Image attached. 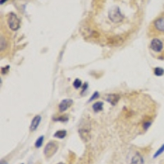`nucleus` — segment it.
Segmentation results:
<instances>
[{"label":"nucleus","mask_w":164,"mask_h":164,"mask_svg":"<svg viewBox=\"0 0 164 164\" xmlns=\"http://www.w3.org/2000/svg\"><path fill=\"white\" fill-rule=\"evenodd\" d=\"M20 20L15 13L11 12L8 16V24L12 31H17L20 27Z\"/></svg>","instance_id":"3"},{"label":"nucleus","mask_w":164,"mask_h":164,"mask_svg":"<svg viewBox=\"0 0 164 164\" xmlns=\"http://www.w3.org/2000/svg\"><path fill=\"white\" fill-rule=\"evenodd\" d=\"M153 72H154L155 76H163V75L164 74V70L162 67H156V68H154V71H153Z\"/></svg>","instance_id":"13"},{"label":"nucleus","mask_w":164,"mask_h":164,"mask_svg":"<svg viewBox=\"0 0 164 164\" xmlns=\"http://www.w3.org/2000/svg\"><path fill=\"white\" fill-rule=\"evenodd\" d=\"M1 164H8V163H7L6 162H4V161H2V162H1Z\"/></svg>","instance_id":"23"},{"label":"nucleus","mask_w":164,"mask_h":164,"mask_svg":"<svg viewBox=\"0 0 164 164\" xmlns=\"http://www.w3.org/2000/svg\"><path fill=\"white\" fill-rule=\"evenodd\" d=\"M87 86H88V84H87V83H85V84H84V86H83V90H82L81 94L84 92V91H85V90H86V89H87Z\"/></svg>","instance_id":"21"},{"label":"nucleus","mask_w":164,"mask_h":164,"mask_svg":"<svg viewBox=\"0 0 164 164\" xmlns=\"http://www.w3.org/2000/svg\"><path fill=\"white\" fill-rule=\"evenodd\" d=\"M163 151H164V144L163 145V146H162V147H161L160 148H159V149H158V151H157V153H155V155L153 156V158H157L158 156H159V155H160L161 153L163 152Z\"/></svg>","instance_id":"16"},{"label":"nucleus","mask_w":164,"mask_h":164,"mask_svg":"<svg viewBox=\"0 0 164 164\" xmlns=\"http://www.w3.org/2000/svg\"><path fill=\"white\" fill-rule=\"evenodd\" d=\"M73 104V101L72 99H63L59 104V110L60 112H65L67 108H69V107L72 106V104Z\"/></svg>","instance_id":"6"},{"label":"nucleus","mask_w":164,"mask_h":164,"mask_svg":"<svg viewBox=\"0 0 164 164\" xmlns=\"http://www.w3.org/2000/svg\"><path fill=\"white\" fill-rule=\"evenodd\" d=\"M143 158L140 155V153H136L135 156L132 158L131 163V164H143Z\"/></svg>","instance_id":"10"},{"label":"nucleus","mask_w":164,"mask_h":164,"mask_svg":"<svg viewBox=\"0 0 164 164\" xmlns=\"http://www.w3.org/2000/svg\"><path fill=\"white\" fill-rule=\"evenodd\" d=\"M108 17L109 19L112 21V22L114 23H118L121 22V21L123 20L124 16L121 14V12L120 11V8H112L109 12H108Z\"/></svg>","instance_id":"2"},{"label":"nucleus","mask_w":164,"mask_h":164,"mask_svg":"<svg viewBox=\"0 0 164 164\" xmlns=\"http://www.w3.org/2000/svg\"><path fill=\"white\" fill-rule=\"evenodd\" d=\"M81 84H82V83H81V80H79V79H76L75 80V81L73 82V86L75 87L76 89H79L81 86Z\"/></svg>","instance_id":"15"},{"label":"nucleus","mask_w":164,"mask_h":164,"mask_svg":"<svg viewBox=\"0 0 164 164\" xmlns=\"http://www.w3.org/2000/svg\"><path fill=\"white\" fill-rule=\"evenodd\" d=\"M154 26L158 31H159L161 32H164V17H161L156 20V21L154 22Z\"/></svg>","instance_id":"8"},{"label":"nucleus","mask_w":164,"mask_h":164,"mask_svg":"<svg viewBox=\"0 0 164 164\" xmlns=\"http://www.w3.org/2000/svg\"><path fill=\"white\" fill-rule=\"evenodd\" d=\"M43 141H44V136H40L38 140H36L35 142V147L36 148H40L43 144Z\"/></svg>","instance_id":"14"},{"label":"nucleus","mask_w":164,"mask_h":164,"mask_svg":"<svg viewBox=\"0 0 164 164\" xmlns=\"http://www.w3.org/2000/svg\"><path fill=\"white\" fill-rule=\"evenodd\" d=\"M57 151H58V144H56V143H54L53 141H50L45 146L44 153L45 157L48 158H51L52 156H53Z\"/></svg>","instance_id":"4"},{"label":"nucleus","mask_w":164,"mask_h":164,"mask_svg":"<svg viewBox=\"0 0 164 164\" xmlns=\"http://www.w3.org/2000/svg\"><path fill=\"white\" fill-rule=\"evenodd\" d=\"M40 121H41V116L40 115H37V116H35L33 118L32 121H31V127H30L31 131H35L37 127L39 126Z\"/></svg>","instance_id":"7"},{"label":"nucleus","mask_w":164,"mask_h":164,"mask_svg":"<svg viewBox=\"0 0 164 164\" xmlns=\"http://www.w3.org/2000/svg\"><path fill=\"white\" fill-rule=\"evenodd\" d=\"M5 46H6V42L4 40V37L1 36V50H4L5 48Z\"/></svg>","instance_id":"17"},{"label":"nucleus","mask_w":164,"mask_h":164,"mask_svg":"<svg viewBox=\"0 0 164 164\" xmlns=\"http://www.w3.org/2000/svg\"><path fill=\"white\" fill-rule=\"evenodd\" d=\"M119 99H120V96L118 94H108L106 98V100L112 105H115L119 101Z\"/></svg>","instance_id":"9"},{"label":"nucleus","mask_w":164,"mask_h":164,"mask_svg":"<svg viewBox=\"0 0 164 164\" xmlns=\"http://www.w3.org/2000/svg\"><path fill=\"white\" fill-rule=\"evenodd\" d=\"M104 103L103 102H96L95 104H93V110L95 112H99L103 110Z\"/></svg>","instance_id":"11"},{"label":"nucleus","mask_w":164,"mask_h":164,"mask_svg":"<svg viewBox=\"0 0 164 164\" xmlns=\"http://www.w3.org/2000/svg\"><path fill=\"white\" fill-rule=\"evenodd\" d=\"M67 116H64V117H62V116H61L59 118H57L56 120H59V121H67Z\"/></svg>","instance_id":"20"},{"label":"nucleus","mask_w":164,"mask_h":164,"mask_svg":"<svg viewBox=\"0 0 164 164\" xmlns=\"http://www.w3.org/2000/svg\"><path fill=\"white\" fill-rule=\"evenodd\" d=\"M58 164H63L62 163H58Z\"/></svg>","instance_id":"24"},{"label":"nucleus","mask_w":164,"mask_h":164,"mask_svg":"<svg viewBox=\"0 0 164 164\" xmlns=\"http://www.w3.org/2000/svg\"><path fill=\"white\" fill-rule=\"evenodd\" d=\"M98 97H99V93H98V92L94 93V94H93V96L90 98L89 101H92V100H94V99H96V98H98Z\"/></svg>","instance_id":"18"},{"label":"nucleus","mask_w":164,"mask_h":164,"mask_svg":"<svg viewBox=\"0 0 164 164\" xmlns=\"http://www.w3.org/2000/svg\"><path fill=\"white\" fill-rule=\"evenodd\" d=\"M150 47H151V48H152L153 51H155V52L157 53H159L163 50V42H162L160 40L155 38V39H153V40L151 41Z\"/></svg>","instance_id":"5"},{"label":"nucleus","mask_w":164,"mask_h":164,"mask_svg":"<svg viewBox=\"0 0 164 164\" xmlns=\"http://www.w3.org/2000/svg\"><path fill=\"white\" fill-rule=\"evenodd\" d=\"M151 125V121H145L144 124V129H147L148 128V126Z\"/></svg>","instance_id":"19"},{"label":"nucleus","mask_w":164,"mask_h":164,"mask_svg":"<svg viewBox=\"0 0 164 164\" xmlns=\"http://www.w3.org/2000/svg\"><path fill=\"white\" fill-rule=\"evenodd\" d=\"M6 1H8V0H0V4H4Z\"/></svg>","instance_id":"22"},{"label":"nucleus","mask_w":164,"mask_h":164,"mask_svg":"<svg viewBox=\"0 0 164 164\" xmlns=\"http://www.w3.org/2000/svg\"><path fill=\"white\" fill-rule=\"evenodd\" d=\"M90 123L88 121H82L80 122V126H79V134H80V138L84 140V142H88L90 140Z\"/></svg>","instance_id":"1"},{"label":"nucleus","mask_w":164,"mask_h":164,"mask_svg":"<svg viewBox=\"0 0 164 164\" xmlns=\"http://www.w3.org/2000/svg\"><path fill=\"white\" fill-rule=\"evenodd\" d=\"M67 136V131L64 130H61V131H58L54 134V137L59 138V139H62L65 136Z\"/></svg>","instance_id":"12"}]
</instances>
